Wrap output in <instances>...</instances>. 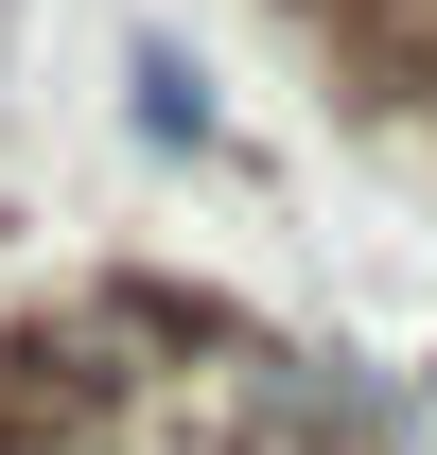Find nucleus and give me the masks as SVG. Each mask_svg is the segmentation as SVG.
<instances>
[{
	"instance_id": "f03ea898",
	"label": "nucleus",
	"mask_w": 437,
	"mask_h": 455,
	"mask_svg": "<svg viewBox=\"0 0 437 455\" xmlns=\"http://www.w3.org/2000/svg\"><path fill=\"white\" fill-rule=\"evenodd\" d=\"M315 18H368V0H315Z\"/></svg>"
},
{
	"instance_id": "f257e3e1",
	"label": "nucleus",
	"mask_w": 437,
	"mask_h": 455,
	"mask_svg": "<svg viewBox=\"0 0 437 455\" xmlns=\"http://www.w3.org/2000/svg\"><path fill=\"white\" fill-rule=\"evenodd\" d=\"M140 140H211V88H193L158 36H140Z\"/></svg>"
}]
</instances>
